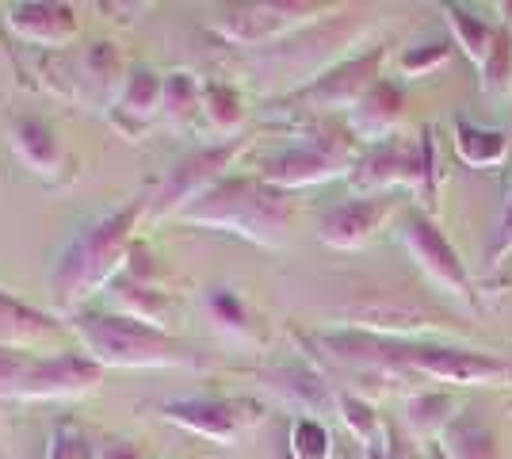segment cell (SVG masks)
Segmentation results:
<instances>
[{
    "label": "cell",
    "mask_w": 512,
    "mask_h": 459,
    "mask_svg": "<svg viewBox=\"0 0 512 459\" xmlns=\"http://www.w3.org/2000/svg\"><path fill=\"white\" fill-rule=\"evenodd\" d=\"M150 215V196L111 207L107 215L88 219L73 238L58 249V257L46 272V291L58 310H85L96 295H104L127 268L134 253V230Z\"/></svg>",
    "instance_id": "1"
},
{
    "label": "cell",
    "mask_w": 512,
    "mask_h": 459,
    "mask_svg": "<svg viewBox=\"0 0 512 459\" xmlns=\"http://www.w3.org/2000/svg\"><path fill=\"white\" fill-rule=\"evenodd\" d=\"M371 27H375V20L363 12H337V16H325V20L295 31L283 43L256 50L249 66L268 92L295 96L299 88L314 85L329 69L348 62V50L360 43Z\"/></svg>",
    "instance_id": "2"
},
{
    "label": "cell",
    "mask_w": 512,
    "mask_h": 459,
    "mask_svg": "<svg viewBox=\"0 0 512 459\" xmlns=\"http://www.w3.org/2000/svg\"><path fill=\"white\" fill-rule=\"evenodd\" d=\"M180 222L226 230L260 249H283L295 226V203L291 192H279L260 176H226L207 196L195 199Z\"/></svg>",
    "instance_id": "3"
},
{
    "label": "cell",
    "mask_w": 512,
    "mask_h": 459,
    "mask_svg": "<svg viewBox=\"0 0 512 459\" xmlns=\"http://www.w3.org/2000/svg\"><path fill=\"white\" fill-rule=\"evenodd\" d=\"M69 329L100 368H203L207 356L180 333L111 310H77Z\"/></svg>",
    "instance_id": "4"
},
{
    "label": "cell",
    "mask_w": 512,
    "mask_h": 459,
    "mask_svg": "<svg viewBox=\"0 0 512 459\" xmlns=\"http://www.w3.org/2000/svg\"><path fill=\"white\" fill-rule=\"evenodd\" d=\"M360 138L352 134L348 123H314L310 131L302 134L295 146L272 153L260 165V180L272 184L279 192H299V188H314L325 180L348 176L352 165L360 161Z\"/></svg>",
    "instance_id": "5"
},
{
    "label": "cell",
    "mask_w": 512,
    "mask_h": 459,
    "mask_svg": "<svg viewBox=\"0 0 512 459\" xmlns=\"http://www.w3.org/2000/svg\"><path fill=\"white\" fill-rule=\"evenodd\" d=\"M436 146H432V134L421 138H406V134H394L379 146H367L360 153V161L352 165L348 184L360 192V196H394V192H417L432 207L436 196Z\"/></svg>",
    "instance_id": "6"
},
{
    "label": "cell",
    "mask_w": 512,
    "mask_h": 459,
    "mask_svg": "<svg viewBox=\"0 0 512 459\" xmlns=\"http://www.w3.org/2000/svg\"><path fill=\"white\" fill-rule=\"evenodd\" d=\"M130 66L123 50L107 39L81 46V50H62L54 62H46V85L62 100H73L81 108L111 111L119 92L127 85Z\"/></svg>",
    "instance_id": "7"
},
{
    "label": "cell",
    "mask_w": 512,
    "mask_h": 459,
    "mask_svg": "<svg viewBox=\"0 0 512 459\" xmlns=\"http://www.w3.org/2000/svg\"><path fill=\"white\" fill-rule=\"evenodd\" d=\"M325 4L318 0H245V4H218L211 12V27L218 39L234 46H276L295 31L325 20Z\"/></svg>",
    "instance_id": "8"
},
{
    "label": "cell",
    "mask_w": 512,
    "mask_h": 459,
    "mask_svg": "<svg viewBox=\"0 0 512 459\" xmlns=\"http://www.w3.org/2000/svg\"><path fill=\"white\" fill-rule=\"evenodd\" d=\"M245 150H249V138H230V142H211V146H199V150L176 157L165 180L150 196V215L153 219H180L195 199L207 196L214 184H222L230 176L234 161Z\"/></svg>",
    "instance_id": "9"
},
{
    "label": "cell",
    "mask_w": 512,
    "mask_h": 459,
    "mask_svg": "<svg viewBox=\"0 0 512 459\" xmlns=\"http://www.w3.org/2000/svg\"><path fill=\"white\" fill-rule=\"evenodd\" d=\"M104 299L111 314H127V318H138V322H146L153 329L176 333L180 299L172 291V280L165 276V268L157 264V257H153L142 241L134 245L123 276L107 287Z\"/></svg>",
    "instance_id": "10"
},
{
    "label": "cell",
    "mask_w": 512,
    "mask_h": 459,
    "mask_svg": "<svg viewBox=\"0 0 512 459\" xmlns=\"http://www.w3.org/2000/svg\"><path fill=\"white\" fill-rule=\"evenodd\" d=\"M344 326L363 329V333H379V337H398L413 341L425 333H451V318L432 306L428 299H417L409 291H363L360 303L341 310Z\"/></svg>",
    "instance_id": "11"
},
{
    "label": "cell",
    "mask_w": 512,
    "mask_h": 459,
    "mask_svg": "<svg viewBox=\"0 0 512 459\" xmlns=\"http://www.w3.org/2000/svg\"><path fill=\"white\" fill-rule=\"evenodd\" d=\"M398 241L409 253V261L425 272L428 284L440 287L444 295L459 299L463 306H474V280H470L467 264H463L459 249L444 238V230L436 226V219L428 211H417V207L402 211Z\"/></svg>",
    "instance_id": "12"
},
{
    "label": "cell",
    "mask_w": 512,
    "mask_h": 459,
    "mask_svg": "<svg viewBox=\"0 0 512 459\" xmlns=\"http://www.w3.org/2000/svg\"><path fill=\"white\" fill-rule=\"evenodd\" d=\"M383 66L386 46H371L363 54H352L337 69H329L314 85H306L295 96H287V104L310 111V115H325V119L329 115H352L363 96L383 81Z\"/></svg>",
    "instance_id": "13"
},
{
    "label": "cell",
    "mask_w": 512,
    "mask_h": 459,
    "mask_svg": "<svg viewBox=\"0 0 512 459\" xmlns=\"http://www.w3.org/2000/svg\"><path fill=\"white\" fill-rule=\"evenodd\" d=\"M161 417L184 433L234 448L237 440L264 421V402L256 398H172V402H161Z\"/></svg>",
    "instance_id": "14"
},
{
    "label": "cell",
    "mask_w": 512,
    "mask_h": 459,
    "mask_svg": "<svg viewBox=\"0 0 512 459\" xmlns=\"http://www.w3.org/2000/svg\"><path fill=\"white\" fill-rule=\"evenodd\" d=\"M104 368L85 349H58L43 356L35 352L12 402H77L100 391Z\"/></svg>",
    "instance_id": "15"
},
{
    "label": "cell",
    "mask_w": 512,
    "mask_h": 459,
    "mask_svg": "<svg viewBox=\"0 0 512 459\" xmlns=\"http://www.w3.org/2000/svg\"><path fill=\"white\" fill-rule=\"evenodd\" d=\"M406 375H425L455 387H512V360L493 352L463 349V345H425L413 341Z\"/></svg>",
    "instance_id": "16"
},
{
    "label": "cell",
    "mask_w": 512,
    "mask_h": 459,
    "mask_svg": "<svg viewBox=\"0 0 512 459\" xmlns=\"http://www.w3.org/2000/svg\"><path fill=\"white\" fill-rule=\"evenodd\" d=\"M4 27L31 46L43 50H58L73 46V39L81 35V8L73 4H58V0H20V4H4Z\"/></svg>",
    "instance_id": "17"
},
{
    "label": "cell",
    "mask_w": 512,
    "mask_h": 459,
    "mask_svg": "<svg viewBox=\"0 0 512 459\" xmlns=\"http://www.w3.org/2000/svg\"><path fill=\"white\" fill-rule=\"evenodd\" d=\"M394 211H398L394 196H356L333 211H325V219L318 222V238L329 249L352 253L375 238L386 222L394 219Z\"/></svg>",
    "instance_id": "18"
},
{
    "label": "cell",
    "mask_w": 512,
    "mask_h": 459,
    "mask_svg": "<svg viewBox=\"0 0 512 459\" xmlns=\"http://www.w3.org/2000/svg\"><path fill=\"white\" fill-rule=\"evenodd\" d=\"M161 96H165V77L153 66H130V77L115 108L107 111V123L123 134L127 142H142L146 134L161 123Z\"/></svg>",
    "instance_id": "19"
},
{
    "label": "cell",
    "mask_w": 512,
    "mask_h": 459,
    "mask_svg": "<svg viewBox=\"0 0 512 459\" xmlns=\"http://www.w3.org/2000/svg\"><path fill=\"white\" fill-rule=\"evenodd\" d=\"M264 383L272 387V394L283 406L295 410V417H321L329 406L337 410V391L306 356H287V360L272 364Z\"/></svg>",
    "instance_id": "20"
},
{
    "label": "cell",
    "mask_w": 512,
    "mask_h": 459,
    "mask_svg": "<svg viewBox=\"0 0 512 459\" xmlns=\"http://www.w3.org/2000/svg\"><path fill=\"white\" fill-rule=\"evenodd\" d=\"M8 142H12V150L20 153V161L35 176H46L54 184L65 180L69 153H65L62 134L50 119H43V115H16L8 123Z\"/></svg>",
    "instance_id": "21"
},
{
    "label": "cell",
    "mask_w": 512,
    "mask_h": 459,
    "mask_svg": "<svg viewBox=\"0 0 512 459\" xmlns=\"http://www.w3.org/2000/svg\"><path fill=\"white\" fill-rule=\"evenodd\" d=\"M402 119H406V92L383 77V81L356 104V111L348 115V127H352V134H356L360 142L379 146V142L398 134Z\"/></svg>",
    "instance_id": "22"
},
{
    "label": "cell",
    "mask_w": 512,
    "mask_h": 459,
    "mask_svg": "<svg viewBox=\"0 0 512 459\" xmlns=\"http://www.w3.org/2000/svg\"><path fill=\"white\" fill-rule=\"evenodd\" d=\"M203 310H207L211 326L218 329L226 341L241 345V349H260V345L268 341V329L260 322V314L237 295L234 287H207Z\"/></svg>",
    "instance_id": "23"
},
{
    "label": "cell",
    "mask_w": 512,
    "mask_h": 459,
    "mask_svg": "<svg viewBox=\"0 0 512 459\" xmlns=\"http://www.w3.org/2000/svg\"><path fill=\"white\" fill-rule=\"evenodd\" d=\"M62 333V322L0 291V349H43V345H58Z\"/></svg>",
    "instance_id": "24"
},
{
    "label": "cell",
    "mask_w": 512,
    "mask_h": 459,
    "mask_svg": "<svg viewBox=\"0 0 512 459\" xmlns=\"http://www.w3.org/2000/svg\"><path fill=\"white\" fill-rule=\"evenodd\" d=\"M440 459H505L497 433L478 410H459L440 437Z\"/></svg>",
    "instance_id": "25"
},
{
    "label": "cell",
    "mask_w": 512,
    "mask_h": 459,
    "mask_svg": "<svg viewBox=\"0 0 512 459\" xmlns=\"http://www.w3.org/2000/svg\"><path fill=\"white\" fill-rule=\"evenodd\" d=\"M195 115H203V81L192 73L176 69L165 77V96H161V123L169 131H188L195 127Z\"/></svg>",
    "instance_id": "26"
},
{
    "label": "cell",
    "mask_w": 512,
    "mask_h": 459,
    "mask_svg": "<svg viewBox=\"0 0 512 459\" xmlns=\"http://www.w3.org/2000/svg\"><path fill=\"white\" fill-rule=\"evenodd\" d=\"M203 119L222 142L241 138L245 131V100L234 85L222 81H203Z\"/></svg>",
    "instance_id": "27"
},
{
    "label": "cell",
    "mask_w": 512,
    "mask_h": 459,
    "mask_svg": "<svg viewBox=\"0 0 512 459\" xmlns=\"http://www.w3.org/2000/svg\"><path fill=\"white\" fill-rule=\"evenodd\" d=\"M451 146L459 153V161H467L474 169H490V165H501L509 157V134L490 131V127H474V123L459 119Z\"/></svg>",
    "instance_id": "28"
},
{
    "label": "cell",
    "mask_w": 512,
    "mask_h": 459,
    "mask_svg": "<svg viewBox=\"0 0 512 459\" xmlns=\"http://www.w3.org/2000/svg\"><path fill=\"white\" fill-rule=\"evenodd\" d=\"M455 417V402L448 391H421L406 398V429L421 440H440Z\"/></svg>",
    "instance_id": "29"
},
{
    "label": "cell",
    "mask_w": 512,
    "mask_h": 459,
    "mask_svg": "<svg viewBox=\"0 0 512 459\" xmlns=\"http://www.w3.org/2000/svg\"><path fill=\"white\" fill-rule=\"evenodd\" d=\"M444 20H448V27H451V43L459 46L474 66H482V58L490 54L497 27H490L482 16H474L463 4H444Z\"/></svg>",
    "instance_id": "30"
},
{
    "label": "cell",
    "mask_w": 512,
    "mask_h": 459,
    "mask_svg": "<svg viewBox=\"0 0 512 459\" xmlns=\"http://www.w3.org/2000/svg\"><path fill=\"white\" fill-rule=\"evenodd\" d=\"M337 414H341L344 429L356 437L360 448H375V444H386V421L383 414L363 398V394H337Z\"/></svg>",
    "instance_id": "31"
},
{
    "label": "cell",
    "mask_w": 512,
    "mask_h": 459,
    "mask_svg": "<svg viewBox=\"0 0 512 459\" xmlns=\"http://www.w3.org/2000/svg\"><path fill=\"white\" fill-rule=\"evenodd\" d=\"M478 73H482L486 96H493V100H509V92H512V31L509 27H497L490 54L482 58Z\"/></svg>",
    "instance_id": "32"
},
{
    "label": "cell",
    "mask_w": 512,
    "mask_h": 459,
    "mask_svg": "<svg viewBox=\"0 0 512 459\" xmlns=\"http://www.w3.org/2000/svg\"><path fill=\"white\" fill-rule=\"evenodd\" d=\"M43 459H96V440L77 417H58L50 425Z\"/></svg>",
    "instance_id": "33"
},
{
    "label": "cell",
    "mask_w": 512,
    "mask_h": 459,
    "mask_svg": "<svg viewBox=\"0 0 512 459\" xmlns=\"http://www.w3.org/2000/svg\"><path fill=\"white\" fill-rule=\"evenodd\" d=\"M287 452L291 459H333V433L321 417H295L287 433Z\"/></svg>",
    "instance_id": "34"
},
{
    "label": "cell",
    "mask_w": 512,
    "mask_h": 459,
    "mask_svg": "<svg viewBox=\"0 0 512 459\" xmlns=\"http://www.w3.org/2000/svg\"><path fill=\"white\" fill-rule=\"evenodd\" d=\"M451 54H455V43H451V39L409 46V50H402V58H398V69H402L406 77H425V73H436L440 66H448Z\"/></svg>",
    "instance_id": "35"
},
{
    "label": "cell",
    "mask_w": 512,
    "mask_h": 459,
    "mask_svg": "<svg viewBox=\"0 0 512 459\" xmlns=\"http://www.w3.org/2000/svg\"><path fill=\"white\" fill-rule=\"evenodd\" d=\"M505 253H512V192L505 199V211L497 219V230H493V245H490V264H501Z\"/></svg>",
    "instance_id": "36"
},
{
    "label": "cell",
    "mask_w": 512,
    "mask_h": 459,
    "mask_svg": "<svg viewBox=\"0 0 512 459\" xmlns=\"http://www.w3.org/2000/svg\"><path fill=\"white\" fill-rule=\"evenodd\" d=\"M96 459H146V452L134 444V440L111 437L104 444H96Z\"/></svg>",
    "instance_id": "37"
},
{
    "label": "cell",
    "mask_w": 512,
    "mask_h": 459,
    "mask_svg": "<svg viewBox=\"0 0 512 459\" xmlns=\"http://www.w3.org/2000/svg\"><path fill=\"white\" fill-rule=\"evenodd\" d=\"M363 459H394L390 440H386V444H375V448H363Z\"/></svg>",
    "instance_id": "38"
},
{
    "label": "cell",
    "mask_w": 512,
    "mask_h": 459,
    "mask_svg": "<svg viewBox=\"0 0 512 459\" xmlns=\"http://www.w3.org/2000/svg\"><path fill=\"white\" fill-rule=\"evenodd\" d=\"M501 12H505V23H501V27H509L512 31V4H501Z\"/></svg>",
    "instance_id": "39"
},
{
    "label": "cell",
    "mask_w": 512,
    "mask_h": 459,
    "mask_svg": "<svg viewBox=\"0 0 512 459\" xmlns=\"http://www.w3.org/2000/svg\"><path fill=\"white\" fill-rule=\"evenodd\" d=\"M0 459H4V456H0Z\"/></svg>",
    "instance_id": "40"
}]
</instances>
